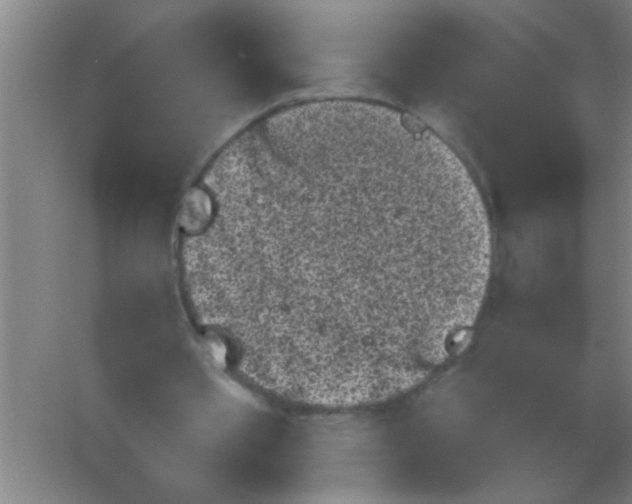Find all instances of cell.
Wrapping results in <instances>:
<instances>
[{"label":"cell","mask_w":632,"mask_h":504,"mask_svg":"<svg viewBox=\"0 0 632 504\" xmlns=\"http://www.w3.org/2000/svg\"><path fill=\"white\" fill-rule=\"evenodd\" d=\"M446 258L428 193L383 174L313 171L222 209L214 297L281 346L352 355L430 326Z\"/></svg>","instance_id":"obj_1"},{"label":"cell","mask_w":632,"mask_h":504,"mask_svg":"<svg viewBox=\"0 0 632 504\" xmlns=\"http://www.w3.org/2000/svg\"><path fill=\"white\" fill-rule=\"evenodd\" d=\"M213 215V201L206 189L191 188L183 197L179 210V224L187 235L204 229Z\"/></svg>","instance_id":"obj_2"}]
</instances>
